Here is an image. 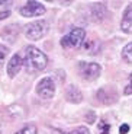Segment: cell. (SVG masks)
<instances>
[{
	"mask_svg": "<svg viewBox=\"0 0 132 134\" xmlns=\"http://www.w3.org/2000/svg\"><path fill=\"white\" fill-rule=\"evenodd\" d=\"M23 64L26 66L29 71H39L44 70L48 64V58L41 50L37 47H26L25 50V61Z\"/></svg>",
	"mask_w": 132,
	"mask_h": 134,
	"instance_id": "obj_1",
	"label": "cell"
},
{
	"mask_svg": "<svg viewBox=\"0 0 132 134\" xmlns=\"http://www.w3.org/2000/svg\"><path fill=\"white\" fill-rule=\"evenodd\" d=\"M84 37H86L84 29H81V28H74V29H71L67 34L65 37H63L61 45L64 48H77L84 41Z\"/></svg>",
	"mask_w": 132,
	"mask_h": 134,
	"instance_id": "obj_2",
	"label": "cell"
},
{
	"mask_svg": "<svg viewBox=\"0 0 132 134\" xmlns=\"http://www.w3.org/2000/svg\"><path fill=\"white\" fill-rule=\"evenodd\" d=\"M46 31H48V24L45 20H38V22H32V24L28 25L26 29H25V34H26L28 40L35 41L42 38L46 34Z\"/></svg>",
	"mask_w": 132,
	"mask_h": 134,
	"instance_id": "obj_3",
	"label": "cell"
},
{
	"mask_svg": "<svg viewBox=\"0 0 132 134\" xmlns=\"http://www.w3.org/2000/svg\"><path fill=\"white\" fill-rule=\"evenodd\" d=\"M37 92L41 98L44 99H50V98L54 96L55 93V85H54V80L51 77H44L42 80L38 83L37 86Z\"/></svg>",
	"mask_w": 132,
	"mask_h": 134,
	"instance_id": "obj_4",
	"label": "cell"
},
{
	"mask_svg": "<svg viewBox=\"0 0 132 134\" xmlns=\"http://www.w3.org/2000/svg\"><path fill=\"white\" fill-rule=\"evenodd\" d=\"M79 71L84 79L93 80L100 74V66L96 63H80L79 64Z\"/></svg>",
	"mask_w": 132,
	"mask_h": 134,
	"instance_id": "obj_5",
	"label": "cell"
},
{
	"mask_svg": "<svg viewBox=\"0 0 132 134\" xmlns=\"http://www.w3.org/2000/svg\"><path fill=\"white\" fill-rule=\"evenodd\" d=\"M45 13V7L38 2H28L25 6L20 9V15L25 18H33V16H41Z\"/></svg>",
	"mask_w": 132,
	"mask_h": 134,
	"instance_id": "obj_6",
	"label": "cell"
},
{
	"mask_svg": "<svg viewBox=\"0 0 132 134\" xmlns=\"http://www.w3.org/2000/svg\"><path fill=\"white\" fill-rule=\"evenodd\" d=\"M22 58H20L19 54H15L13 57L10 58L9 64H7V74H9L10 77H15L17 73H19V70L22 69Z\"/></svg>",
	"mask_w": 132,
	"mask_h": 134,
	"instance_id": "obj_7",
	"label": "cell"
},
{
	"mask_svg": "<svg viewBox=\"0 0 132 134\" xmlns=\"http://www.w3.org/2000/svg\"><path fill=\"white\" fill-rule=\"evenodd\" d=\"M121 26H122V29L125 31V32H128V34L132 32V4H129V6L126 7Z\"/></svg>",
	"mask_w": 132,
	"mask_h": 134,
	"instance_id": "obj_8",
	"label": "cell"
},
{
	"mask_svg": "<svg viewBox=\"0 0 132 134\" xmlns=\"http://www.w3.org/2000/svg\"><path fill=\"white\" fill-rule=\"evenodd\" d=\"M67 99L70 100V102H74V104H79L80 100L83 99V96H81V92L77 89L76 86H70L68 89H67Z\"/></svg>",
	"mask_w": 132,
	"mask_h": 134,
	"instance_id": "obj_9",
	"label": "cell"
},
{
	"mask_svg": "<svg viewBox=\"0 0 132 134\" xmlns=\"http://www.w3.org/2000/svg\"><path fill=\"white\" fill-rule=\"evenodd\" d=\"M122 55L128 63L132 64V42H129L128 45H125V48H123V51H122Z\"/></svg>",
	"mask_w": 132,
	"mask_h": 134,
	"instance_id": "obj_10",
	"label": "cell"
},
{
	"mask_svg": "<svg viewBox=\"0 0 132 134\" xmlns=\"http://www.w3.org/2000/svg\"><path fill=\"white\" fill-rule=\"evenodd\" d=\"M16 134H37V127L35 125H26L25 128L17 131Z\"/></svg>",
	"mask_w": 132,
	"mask_h": 134,
	"instance_id": "obj_11",
	"label": "cell"
},
{
	"mask_svg": "<svg viewBox=\"0 0 132 134\" xmlns=\"http://www.w3.org/2000/svg\"><path fill=\"white\" fill-rule=\"evenodd\" d=\"M109 130H110L109 124H107V122H105V121H100V122H99V131H100V134H109Z\"/></svg>",
	"mask_w": 132,
	"mask_h": 134,
	"instance_id": "obj_12",
	"label": "cell"
},
{
	"mask_svg": "<svg viewBox=\"0 0 132 134\" xmlns=\"http://www.w3.org/2000/svg\"><path fill=\"white\" fill-rule=\"evenodd\" d=\"M64 134H89V130L84 127H79V128H74L73 131H68V133H64Z\"/></svg>",
	"mask_w": 132,
	"mask_h": 134,
	"instance_id": "obj_13",
	"label": "cell"
},
{
	"mask_svg": "<svg viewBox=\"0 0 132 134\" xmlns=\"http://www.w3.org/2000/svg\"><path fill=\"white\" fill-rule=\"evenodd\" d=\"M7 53H9V50H7L4 45H0V64L4 61V58H6Z\"/></svg>",
	"mask_w": 132,
	"mask_h": 134,
	"instance_id": "obj_14",
	"label": "cell"
},
{
	"mask_svg": "<svg viewBox=\"0 0 132 134\" xmlns=\"http://www.w3.org/2000/svg\"><path fill=\"white\" fill-rule=\"evenodd\" d=\"M125 95H132V74H131V79H129L128 86L125 87Z\"/></svg>",
	"mask_w": 132,
	"mask_h": 134,
	"instance_id": "obj_15",
	"label": "cell"
},
{
	"mask_svg": "<svg viewBox=\"0 0 132 134\" xmlns=\"http://www.w3.org/2000/svg\"><path fill=\"white\" fill-rule=\"evenodd\" d=\"M128 131H129V125L128 124L121 125V128H119V134H126Z\"/></svg>",
	"mask_w": 132,
	"mask_h": 134,
	"instance_id": "obj_16",
	"label": "cell"
},
{
	"mask_svg": "<svg viewBox=\"0 0 132 134\" xmlns=\"http://www.w3.org/2000/svg\"><path fill=\"white\" fill-rule=\"evenodd\" d=\"M9 15H10V12H7V10L6 12H0V19H6Z\"/></svg>",
	"mask_w": 132,
	"mask_h": 134,
	"instance_id": "obj_17",
	"label": "cell"
}]
</instances>
